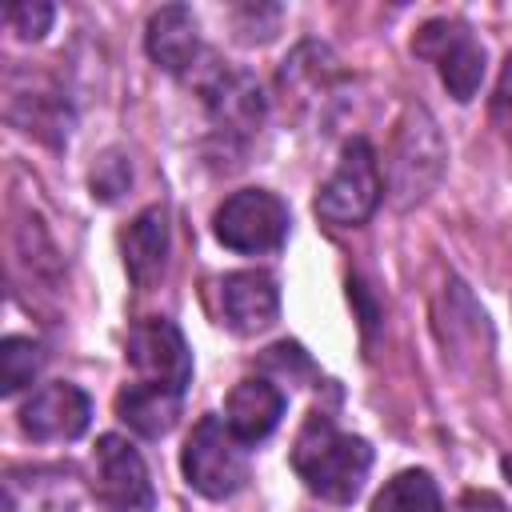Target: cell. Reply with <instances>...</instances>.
Wrapping results in <instances>:
<instances>
[{"label":"cell","mask_w":512,"mask_h":512,"mask_svg":"<svg viewBox=\"0 0 512 512\" xmlns=\"http://www.w3.org/2000/svg\"><path fill=\"white\" fill-rule=\"evenodd\" d=\"M456 512H508V508H504V500L492 496V492H464L460 504H456Z\"/></svg>","instance_id":"cell-20"},{"label":"cell","mask_w":512,"mask_h":512,"mask_svg":"<svg viewBox=\"0 0 512 512\" xmlns=\"http://www.w3.org/2000/svg\"><path fill=\"white\" fill-rule=\"evenodd\" d=\"M248 444H240L232 436V428L220 416H200L196 428L184 440V480L188 488H196L208 500H228L232 492L244 488L248 480Z\"/></svg>","instance_id":"cell-3"},{"label":"cell","mask_w":512,"mask_h":512,"mask_svg":"<svg viewBox=\"0 0 512 512\" xmlns=\"http://www.w3.org/2000/svg\"><path fill=\"white\" fill-rule=\"evenodd\" d=\"M440 168H444V140H440L432 116L424 108H412L408 120L400 124L396 152H392V192H396V204L420 200L436 184Z\"/></svg>","instance_id":"cell-8"},{"label":"cell","mask_w":512,"mask_h":512,"mask_svg":"<svg viewBox=\"0 0 512 512\" xmlns=\"http://www.w3.org/2000/svg\"><path fill=\"white\" fill-rule=\"evenodd\" d=\"M92 420V400L84 388L76 384H44L28 396V404L20 408V428L24 436L48 444V440H76Z\"/></svg>","instance_id":"cell-9"},{"label":"cell","mask_w":512,"mask_h":512,"mask_svg":"<svg viewBox=\"0 0 512 512\" xmlns=\"http://www.w3.org/2000/svg\"><path fill=\"white\" fill-rule=\"evenodd\" d=\"M180 400L184 392H172L164 384H148V380H136L128 388H120L116 396V416L144 440H160L172 432L176 416H180Z\"/></svg>","instance_id":"cell-15"},{"label":"cell","mask_w":512,"mask_h":512,"mask_svg":"<svg viewBox=\"0 0 512 512\" xmlns=\"http://www.w3.org/2000/svg\"><path fill=\"white\" fill-rule=\"evenodd\" d=\"M412 52L436 64V76H440V84L448 88L452 100L468 104L476 96V88L484 80V44L468 32V24H460V20H428L416 32Z\"/></svg>","instance_id":"cell-5"},{"label":"cell","mask_w":512,"mask_h":512,"mask_svg":"<svg viewBox=\"0 0 512 512\" xmlns=\"http://www.w3.org/2000/svg\"><path fill=\"white\" fill-rule=\"evenodd\" d=\"M292 468L304 480L308 492L332 500V504H352L368 480L372 468V448L364 436L340 432L332 416L308 412L292 440Z\"/></svg>","instance_id":"cell-1"},{"label":"cell","mask_w":512,"mask_h":512,"mask_svg":"<svg viewBox=\"0 0 512 512\" xmlns=\"http://www.w3.org/2000/svg\"><path fill=\"white\" fill-rule=\"evenodd\" d=\"M124 360H128V368L136 372V380L164 384V388H172V392H184L188 380H192V352H188V340H184V332H180L172 320H164V316L140 320V324L128 332Z\"/></svg>","instance_id":"cell-7"},{"label":"cell","mask_w":512,"mask_h":512,"mask_svg":"<svg viewBox=\"0 0 512 512\" xmlns=\"http://www.w3.org/2000/svg\"><path fill=\"white\" fill-rule=\"evenodd\" d=\"M144 48L148 56L172 72V76H184L196 56H200V28H196V16L192 8L184 4H164L160 12H152L148 20V32H144Z\"/></svg>","instance_id":"cell-13"},{"label":"cell","mask_w":512,"mask_h":512,"mask_svg":"<svg viewBox=\"0 0 512 512\" xmlns=\"http://www.w3.org/2000/svg\"><path fill=\"white\" fill-rule=\"evenodd\" d=\"M120 248H124V268L128 276L140 284V288H152L164 272V260H168V212L160 204L144 208L128 232L120 236Z\"/></svg>","instance_id":"cell-14"},{"label":"cell","mask_w":512,"mask_h":512,"mask_svg":"<svg viewBox=\"0 0 512 512\" xmlns=\"http://www.w3.org/2000/svg\"><path fill=\"white\" fill-rule=\"evenodd\" d=\"M220 316L240 336H256V332L272 328L276 316H280V288H276V280L268 272H256V268L228 272L220 280Z\"/></svg>","instance_id":"cell-10"},{"label":"cell","mask_w":512,"mask_h":512,"mask_svg":"<svg viewBox=\"0 0 512 512\" xmlns=\"http://www.w3.org/2000/svg\"><path fill=\"white\" fill-rule=\"evenodd\" d=\"M380 196H384V180L376 152L364 136H352L340 152L336 172L316 192V216L332 228H356L380 208Z\"/></svg>","instance_id":"cell-2"},{"label":"cell","mask_w":512,"mask_h":512,"mask_svg":"<svg viewBox=\"0 0 512 512\" xmlns=\"http://www.w3.org/2000/svg\"><path fill=\"white\" fill-rule=\"evenodd\" d=\"M92 492L100 500L104 512H152L156 508V492L148 480V464L144 456L116 432H104L96 440L92 452Z\"/></svg>","instance_id":"cell-6"},{"label":"cell","mask_w":512,"mask_h":512,"mask_svg":"<svg viewBox=\"0 0 512 512\" xmlns=\"http://www.w3.org/2000/svg\"><path fill=\"white\" fill-rule=\"evenodd\" d=\"M504 472H508V476H512V456H508V460H504Z\"/></svg>","instance_id":"cell-21"},{"label":"cell","mask_w":512,"mask_h":512,"mask_svg":"<svg viewBox=\"0 0 512 512\" xmlns=\"http://www.w3.org/2000/svg\"><path fill=\"white\" fill-rule=\"evenodd\" d=\"M288 204L268 192V188H240L232 192L216 216H212V232L224 248L232 252H276L288 240Z\"/></svg>","instance_id":"cell-4"},{"label":"cell","mask_w":512,"mask_h":512,"mask_svg":"<svg viewBox=\"0 0 512 512\" xmlns=\"http://www.w3.org/2000/svg\"><path fill=\"white\" fill-rule=\"evenodd\" d=\"M52 4H44V0H24V4H12L8 8V28L20 36V40H40L44 32H48V24H52Z\"/></svg>","instance_id":"cell-18"},{"label":"cell","mask_w":512,"mask_h":512,"mask_svg":"<svg viewBox=\"0 0 512 512\" xmlns=\"http://www.w3.org/2000/svg\"><path fill=\"white\" fill-rule=\"evenodd\" d=\"M372 512H444V504H440L436 480L424 468H408V472H396L372 496Z\"/></svg>","instance_id":"cell-16"},{"label":"cell","mask_w":512,"mask_h":512,"mask_svg":"<svg viewBox=\"0 0 512 512\" xmlns=\"http://www.w3.org/2000/svg\"><path fill=\"white\" fill-rule=\"evenodd\" d=\"M280 416H284V392L264 376H248L228 392L224 424L240 444H260L264 436H272Z\"/></svg>","instance_id":"cell-12"},{"label":"cell","mask_w":512,"mask_h":512,"mask_svg":"<svg viewBox=\"0 0 512 512\" xmlns=\"http://www.w3.org/2000/svg\"><path fill=\"white\" fill-rule=\"evenodd\" d=\"M200 92L216 132L232 140H248L264 124V92L248 72H212Z\"/></svg>","instance_id":"cell-11"},{"label":"cell","mask_w":512,"mask_h":512,"mask_svg":"<svg viewBox=\"0 0 512 512\" xmlns=\"http://www.w3.org/2000/svg\"><path fill=\"white\" fill-rule=\"evenodd\" d=\"M40 364H44V352H40L36 340H28V336H8V340L0 344V392H4V396H16L24 384L36 380Z\"/></svg>","instance_id":"cell-17"},{"label":"cell","mask_w":512,"mask_h":512,"mask_svg":"<svg viewBox=\"0 0 512 512\" xmlns=\"http://www.w3.org/2000/svg\"><path fill=\"white\" fill-rule=\"evenodd\" d=\"M492 120H496V128L504 132V140L512 144V56L504 60L500 80H496V96H492Z\"/></svg>","instance_id":"cell-19"}]
</instances>
